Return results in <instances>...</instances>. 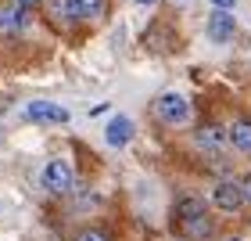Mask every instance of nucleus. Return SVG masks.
Wrapping results in <instances>:
<instances>
[{
  "label": "nucleus",
  "instance_id": "6",
  "mask_svg": "<svg viewBox=\"0 0 251 241\" xmlns=\"http://www.w3.org/2000/svg\"><path fill=\"white\" fill-rule=\"evenodd\" d=\"M194 144H198L201 151H223L226 130H223V126H215V122H208V126H201V130L194 133Z\"/></svg>",
  "mask_w": 251,
  "mask_h": 241
},
{
  "label": "nucleus",
  "instance_id": "8",
  "mask_svg": "<svg viewBox=\"0 0 251 241\" xmlns=\"http://www.w3.org/2000/svg\"><path fill=\"white\" fill-rule=\"evenodd\" d=\"M25 7H0V36H18L22 29H25Z\"/></svg>",
  "mask_w": 251,
  "mask_h": 241
},
{
  "label": "nucleus",
  "instance_id": "4",
  "mask_svg": "<svg viewBox=\"0 0 251 241\" xmlns=\"http://www.w3.org/2000/svg\"><path fill=\"white\" fill-rule=\"evenodd\" d=\"M233 15H230V11H223V7H215L212 11V15H208V40L212 43H226V40H230L233 36Z\"/></svg>",
  "mask_w": 251,
  "mask_h": 241
},
{
  "label": "nucleus",
  "instance_id": "16",
  "mask_svg": "<svg viewBox=\"0 0 251 241\" xmlns=\"http://www.w3.org/2000/svg\"><path fill=\"white\" fill-rule=\"evenodd\" d=\"M133 4H140V7H151V4H154V0H133Z\"/></svg>",
  "mask_w": 251,
  "mask_h": 241
},
{
  "label": "nucleus",
  "instance_id": "3",
  "mask_svg": "<svg viewBox=\"0 0 251 241\" xmlns=\"http://www.w3.org/2000/svg\"><path fill=\"white\" fill-rule=\"evenodd\" d=\"M25 119H29V122L61 126V122H68V112H65L61 105H54V101H32V105H25Z\"/></svg>",
  "mask_w": 251,
  "mask_h": 241
},
{
  "label": "nucleus",
  "instance_id": "15",
  "mask_svg": "<svg viewBox=\"0 0 251 241\" xmlns=\"http://www.w3.org/2000/svg\"><path fill=\"white\" fill-rule=\"evenodd\" d=\"M15 4H18V7H32L36 0H15Z\"/></svg>",
  "mask_w": 251,
  "mask_h": 241
},
{
  "label": "nucleus",
  "instance_id": "2",
  "mask_svg": "<svg viewBox=\"0 0 251 241\" xmlns=\"http://www.w3.org/2000/svg\"><path fill=\"white\" fill-rule=\"evenodd\" d=\"M43 187H47L50 194H68L72 191V183H75V173H72V166L61 162V158H54V162L43 166Z\"/></svg>",
  "mask_w": 251,
  "mask_h": 241
},
{
  "label": "nucleus",
  "instance_id": "1",
  "mask_svg": "<svg viewBox=\"0 0 251 241\" xmlns=\"http://www.w3.org/2000/svg\"><path fill=\"white\" fill-rule=\"evenodd\" d=\"M154 112H158V119L169 122V126H187L190 122V105H187L183 94H162Z\"/></svg>",
  "mask_w": 251,
  "mask_h": 241
},
{
  "label": "nucleus",
  "instance_id": "13",
  "mask_svg": "<svg viewBox=\"0 0 251 241\" xmlns=\"http://www.w3.org/2000/svg\"><path fill=\"white\" fill-rule=\"evenodd\" d=\"M212 7H223V11H230V7H233V0H212Z\"/></svg>",
  "mask_w": 251,
  "mask_h": 241
},
{
  "label": "nucleus",
  "instance_id": "7",
  "mask_svg": "<svg viewBox=\"0 0 251 241\" xmlns=\"http://www.w3.org/2000/svg\"><path fill=\"white\" fill-rule=\"evenodd\" d=\"M104 141L111 144V148H126L133 141V122L126 119V116H115L108 126H104Z\"/></svg>",
  "mask_w": 251,
  "mask_h": 241
},
{
  "label": "nucleus",
  "instance_id": "5",
  "mask_svg": "<svg viewBox=\"0 0 251 241\" xmlns=\"http://www.w3.org/2000/svg\"><path fill=\"white\" fill-rule=\"evenodd\" d=\"M212 202L219 205V209H226V212H237V209L244 205V191L237 187V183L223 180V183H215V191H212Z\"/></svg>",
  "mask_w": 251,
  "mask_h": 241
},
{
  "label": "nucleus",
  "instance_id": "14",
  "mask_svg": "<svg viewBox=\"0 0 251 241\" xmlns=\"http://www.w3.org/2000/svg\"><path fill=\"white\" fill-rule=\"evenodd\" d=\"M241 191H244V198L251 202V177H244V187H241Z\"/></svg>",
  "mask_w": 251,
  "mask_h": 241
},
{
  "label": "nucleus",
  "instance_id": "9",
  "mask_svg": "<svg viewBox=\"0 0 251 241\" xmlns=\"http://www.w3.org/2000/svg\"><path fill=\"white\" fill-rule=\"evenodd\" d=\"M68 18H97L104 11V0H61Z\"/></svg>",
  "mask_w": 251,
  "mask_h": 241
},
{
  "label": "nucleus",
  "instance_id": "10",
  "mask_svg": "<svg viewBox=\"0 0 251 241\" xmlns=\"http://www.w3.org/2000/svg\"><path fill=\"white\" fill-rule=\"evenodd\" d=\"M230 141H233V148H237V151H251V122H248V119L233 122Z\"/></svg>",
  "mask_w": 251,
  "mask_h": 241
},
{
  "label": "nucleus",
  "instance_id": "11",
  "mask_svg": "<svg viewBox=\"0 0 251 241\" xmlns=\"http://www.w3.org/2000/svg\"><path fill=\"white\" fill-rule=\"evenodd\" d=\"M201 216H204V205H201L198 198L179 202V220H183V223H190V220H201Z\"/></svg>",
  "mask_w": 251,
  "mask_h": 241
},
{
  "label": "nucleus",
  "instance_id": "12",
  "mask_svg": "<svg viewBox=\"0 0 251 241\" xmlns=\"http://www.w3.org/2000/svg\"><path fill=\"white\" fill-rule=\"evenodd\" d=\"M79 241H108V234H100V231H86V234H79Z\"/></svg>",
  "mask_w": 251,
  "mask_h": 241
}]
</instances>
